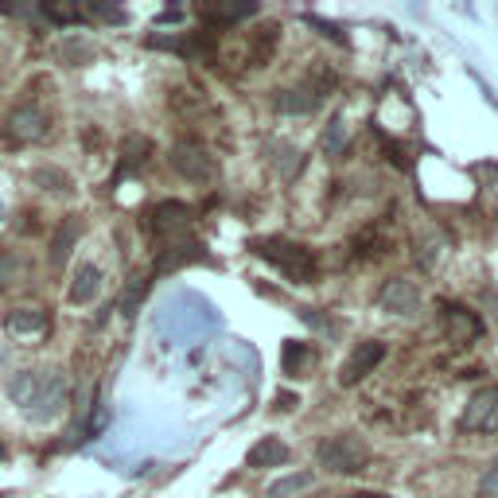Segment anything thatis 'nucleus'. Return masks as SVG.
Wrapping results in <instances>:
<instances>
[{"mask_svg": "<svg viewBox=\"0 0 498 498\" xmlns=\"http://www.w3.org/2000/svg\"><path fill=\"white\" fill-rule=\"evenodd\" d=\"M343 148H347V121L335 113L331 125H327V133H323V152L327 156H339Z\"/></svg>", "mask_w": 498, "mask_h": 498, "instance_id": "a211bd4d", "label": "nucleus"}, {"mask_svg": "<svg viewBox=\"0 0 498 498\" xmlns=\"http://www.w3.org/2000/svg\"><path fill=\"white\" fill-rule=\"evenodd\" d=\"M281 113H289V118H304V113H312L315 105H320V94L312 86H289V90H277V98H273Z\"/></svg>", "mask_w": 498, "mask_h": 498, "instance_id": "f8f14e48", "label": "nucleus"}, {"mask_svg": "<svg viewBox=\"0 0 498 498\" xmlns=\"http://www.w3.org/2000/svg\"><path fill=\"white\" fill-rule=\"evenodd\" d=\"M479 331H483V323L475 320L468 308H448V335H452V343H471Z\"/></svg>", "mask_w": 498, "mask_h": 498, "instance_id": "2eb2a0df", "label": "nucleus"}, {"mask_svg": "<svg viewBox=\"0 0 498 498\" xmlns=\"http://www.w3.org/2000/svg\"><path fill=\"white\" fill-rule=\"evenodd\" d=\"M300 320L312 323L315 331H327V335H339V331H343V323H339V320H323V315H315V308H300Z\"/></svg>", "mask_w": 498, "mask_h": 498, "instance_id": "aec40b11", "label": "nucleus"}, {"mask_svg": "<svg viewBox=\"0 0 498 498\" xmlns=\"http://www.w3.org/2000/svg\"><path fill=\"white\" fill-rule=\"evenodd\" d=\"M420 304H425L420 300V289L412 281H405V277L386 281L381 284V292H378V308L386 315H417Z\"/></svg>", "mask_w": 498, "mask_h": 498, "instance_id": "423d86ee", "label": "nucleus"}, {"mask_svg": "<svg viewBox=\"0 0 498 498\" xmlns=\"http://www.w3.org/2000/svg\"><path fill=\"white\" fill-rule=\"evenodd\" d=\"M78 234H82L78 218H67L55 230V238H51V265H55V269H62V265L70 261V249H74V241H78Z\"/></svg>", "mask_w": 498, "mask_h": 498, "instance_id": "ddd939ff", "label": "nucleus"}, {"mask_svg": "<svg viewBox=\"0 0 498 498\" xmlns=\"http://www.w3.org/2000/svg\"><path fill=\"white\" fill-rule=\"evenodd\" d=\"M62 405H67V378H62V370H44V386H39V397L28 409V417L36 425H44V420L59 417Z\"/></svg>", "mask_w": 498, "mask_h": 498, "instance_id": "39448f33", "label": "nucleus"}, {"mask_svg": "<svg viewBox=\"0 0 498 498\" xmlns=\"http://www.w3.org/2000/svg\"><path fill=\"white\" fill-rule=\"evenodd\" d=\"M8 133L16 136L20 144H31V141H44L47 136V113L39 110V105H16L12 113H8Z\"/></svg>", "mask_w": 498, "mask_h": 498, "instance_id": "0eeeda50", "label": "nucleus"}, {"mask_svg": "<svg viewBox=\"0 0 498 498\" xmlns=\"http://www.w3.org/2000/svg\"><path fill=\"white\" fill-rule=\"evenodd\" d=\"M355 498H386V494H355Z\"/></svg>", "mask_w": 498, "mask_h": 498, "instance_id": "b1692460", "label": "nucleus"}, {"mask_svg": "<svg viewBox=\"0 0 498 498\" xmlns=\"http://www.w3.org/2000/svg\"><path fill=\"white\" fill-rule=\"evenodd\" d=\"M253 12H257V8H253V4H241V8H203V16L207 20H238V16H253Z\"/></svg>", "mask_w": 498, "mask_h": 498, "instance_id": "4be33fe9", "label": "nucleus"}, {"mask_svg": "<svg viewBox=\"0 0 498 498\" xmlns=\"http://www.w3.org/2000/svg\"><path fill=\"white\" fill-rule=\"evenodd\" d=\"M370 444L358 437V432H339V437H327L320 448H315V460H320V468H327L331 475H355L363 471L370 463Z\"/></svg>", "mask_w": 498, "mask_h": 498, "instance_id": "f257e3e1", "label": "nucleus"}, {"mask_svg": "<svg viewBox=\"0 0 498 498\" xmlns=\"http://www.w3.org/2000/svg\"><path fill=\"white\" fill-rule=\"evenodd\" d=\"M16 269H20V257L12 249H0V289H8V284L16 281Z\"/></svg>", "mask_w": 498, "mask_h": 498, "instance_id": "412c9836", "label": "nucleus"}, {"mask_svg": "<svg viewBox=\"0 0 498 498\" xmlns=\"http://www.w3.org/2000/svg\"><path fill=\"white\" fill-rule=\"evenodd\" d=\"M381 358H386V347L378 343V339H366V343H358V351L343 363V374H339V381L343 386H355V381H363L370 370H374Z\"/></svg>", "mask_w": 498, "mask_h": 498, "instance_id": "6e6552de", "label": "nucleus"}, {"mask_svg": "<svg viewBox=\"0 0 498 498\" xmlns=\"http://www.w3.org/2000/svg\"><path fill=\"white\" fill-rule=\"evenodd\" d=\"M261 257H269L284 277L292 281H312L315 277V253L308 246H292V241H261Z\"/></svg>", "mask_w": 498, "mask_h": 498, "instance_id": "f03ea898", "label": "nucleus"}, {"mask_svg": "<svg viewBox=\"0 0 498 498\" xmlns=\"http://www.w3.org/2000/svg\"><path fill=\"white\" fill-rule=\"evenodd\" d=\"M36 184H44V191H47V184H51V191H70V179L59 167H36Z\"/></svg>", "mask_w": 498, "mask_h": 498, "instance_id": "6ab92c4d", "label": "nucleus"}, {"mask_svg": "<svg viewBox=\"0 0 498 498\" xmlns=\"http://www.w3.org/2000/svg\"><path fill=\"white\" fill-rule=\"evenodd\" d=\"M0 222H4V203H0Z\"/></svg>", "mask_w": 498, "mask_h": 498, "instance_id": "a878e982", "label": "nucleus"}, {"mask_svg": "<svg viewBox=\"0 0 498 498\" xmlns=\"http://www.w3.org/2000/svg\"><path fill=\"white\" fill-rule=\"evenodd\" d=\"M312 483H315V475H312V471H296V475H284V479L269 483V491H265V498H292V494L308 491Z\"/></svg>", "mask_w": 498, "mask_h": 498, "instance_id": "dca6fc26", "label": "nucleus"}, {"mask_svg": "<svg viewBox=\"0 0 498 498\" xmlns=\"http://www.w3.org/2000/svg\"><path fill=\"white\" fill-rule=\"evenodd\" d=\"M39 386H44V370H12V378H8V401L20 409H31L39 397Z\"/></svg>", "mask_w": 498, "mask_h": 498, "instance_id": "1a4fd4ad", "label": "nucleus"}, {"mask_svg": "<svg viewBox=\"0 0 498 498\" xmlns=\"http://www.w3.org/2000/svg\"><path fill=\"white\" fill-rule=\"evenodd\" d=\"M4 323H8V331H12V335H39V331H47V312H39V308H16Z\"/></svg>", "mask_w": 498, "mask_h": 498, "instance_id": "4468645a", "label": "nucleus"}, {"mask_svg": "<svg viewBox=\"0 0 498 498\" xmlns=\"http://www.w3.org/2000/svg\"><path fill=\"white\" fill-rule=\"evenodd\" d=\"M460 429L483 432V437H498V386H486L468 401V412H463Z\"/></svg>", "mask_w": 498, "mask_h": 498, "instance_id": "7ed1b4c3", "label": "nucleus"}, {"mask_svg": "<svg viewBox=\"0 0 498 498\" xmlns=\"http://www.w3.org/2000/svg\"><path fill=\"white\" fill-rule=\"evenodd\" d=\"M98 292H102V269L98 265H78V273H74V281H70V292H67V300L74 304V308H86V304L98 300Z\"/></svg>", "mask_w": 498, "mask_h": 498, "instance_id": "9d476101", "label": "nucleus"}, {"mask_svg": "<svg viewBox=\"0 0 498 498\" xmlns=\"http://www.w3.org/2000/svg\"><path fill=\"white\" fill-rule=\"evenodd\" d=\"M172 167L191 184H203V179H215V160L199 141H179L172 148Z\"/></svg>", "mask_w": 498, "mask_h": 498, "instance_id": "20e7f679", "label": "nucleus"}, {"mask_svg": "<svg viewBox=\"0 0 498 498\" xmlns=\"http://www.w3.org/2000/svg\"><path fill=\"white\" fill-rule=\"evenodd\" d=\"M292 460V452H289V444H281L277 437H265V440H257L249 448V455H246V463L249 468H284V463Z\"/></svg>", "mask_w": 498, "mask_h": 498, "instance_id": "9b49d317", "label": "nucleus"}, {"mask_svg": "<svg viewBox=\"0 0 498 498\" xmlns=\"http://www.w3.org/2000/svg\"><path fill=\"white\" fill-rule=\"evenodd\" d=\"M4 455H8V452H4V444H0V460H4Z\"/></svg>", "mask_w": 498, "mask_h": 498, "instance_id": "393cba45", "label": "nucleus"}, {"mask_svg": "<svg viewBox=\"0 0 498 498\" xmlns=\"http://www.w3.org/2000/svg\"><path fill=\"white\" fill-rule=\"evenodd\" d=\"M269 152H273V164H277V172H281L284 179H292L296 172H300V148L273 141V144H269Z\"/></svg>", "mask_w": 498, "mask_h": 498, "instance_id": "f3484780", "label": "nucleus"}, {"mask_svg": "<svg viewBox=\"0 0 498 498\" xmlns=\"http://www.w3.org/2000/svg\"><path fill=\"white\" fill-rule=\"evenodd\" d=\"M479 498H498V460L483 471V479H479Z\"/></svg>", "mask_w": 498, "mask_h": 498, "instance_id": "5701e85b", "label": "nucleus"}]
</instances>
